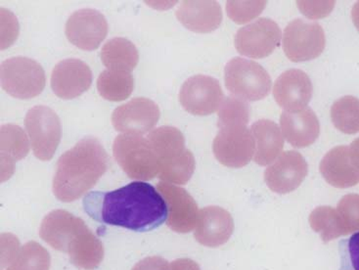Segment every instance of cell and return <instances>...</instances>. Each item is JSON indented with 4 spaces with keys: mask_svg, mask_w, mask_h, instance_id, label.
<instances>
[{
    "mask_svg": "<svg viewBox=\"0 0 359 270\" xmlns=\"http://www.w3.org/2000/svg\"><path fill=\"white\" fill-rule=\"evenodd\" d=\"M108 168L109 157L102 143L93 136L83 138L59 158L52 187L54 195L65 203L80 199Z\"/></svg>",
    "mask_w": 359,
    "mask_h": 270,
    "instance_id": "cell-2",
    "label": "cell"
},
{
    "mask_svg": "<svg viewBox=\"0 0 359 270\" xmlns=\"http://www.w3.org/2000/svg\"><path fill=\"white\" fill-rule=\"evenodd\" d=\"M250 119V107L246 101L229 96L224 99L219 111V128L231 125L247 126Z\"/></svg>",
    "mask_w": 359,
    "mask_h": 270,
    "instance_id": "cell-29",
    "label": "cell"
},
{
    "mask_svg": "<svg viewBox=\"0 0 359 270\" xmlns=\"http://www.w3.org/2000/svg\"><path fill=\"white\" fill-rule=\"evenodd\" d=\"M131 270H170L168 262L161 257H146Z\"/></svg>",
    "mask_w": 359,
    "mask_h": 270,
    "instance_id": "cell-34",
    "label": "cell"
},
{
    "mask_svg": "<svg viewBox=\"0 0 359 270\" xmlns=\"http://www.w3.org/2000/svg\"><path fill=\"white\" fill-rule=\"evenodd\" d=\"M168 205V225L175 232L187 233L194 229L198 220V205L191 195L182 187L167 182L157 185Z\"/></svg>",
    "mask_w": 359,
    "mask_h": 270,
    "instance_id": "cell-17",
    "label": "cell"
},
{
    "mask_svg": "<svg viewBox=\"0 0 359 270\" xmlns=\"http://www.w3.org/2000/svg\"><path fill=\"white\" fill-rule=\"evenodd\" d=\"M313 86L304 71L291 69L276 79L273 96L284 111H299L306 108L313 97Z\"/></svg>",
    "mask_w": 359,
    "mask_h": 270,
    "instance_id": "cell-18",
    "label": "cell"
},
{
    "mask_svg": "<svg viewBox=\"0 0 359 270\" xmlns=\"http://www.w3.org/2000/svg\"><path fill=\"white\" fill-rule=\"evenodd\" d=\"M348 155L353 165L359 170V137L348 146Z\"/></svg>",
    "mask_w": 359,
    "mask_h": 270,
    "instance_id": "cell-36",
    "label": "cell"
},
{
    "mask_svg": "<svg viewBox=\"0 0 359 270\" xmlns=\"http://www.w3.org/2000/svg\"><path fill=\"white\" fill-rule=\"evenodd\" d=\"M340 270H359V232L340 242Z\"/></svg>",
    "mask_w": 359,
    "mask_h": 270,
    "instance_id": "cell-32",
    "label": "cell"
},
{
    "mask_svg": "<svg viewBox=\"0 0 359 270\" xmlns=\"http://www.w3.org/2000/svg\"><path fill=\"white\" fill-rule=\"evenodd\" d=\"M281 36V29L273 20L259 18L237 32L234 44L241 55L262 59L276 50Z\"/></svg>",
    "mask_w": 359,
    "mask_h": 270,
    "instance_id": "cell-12",
    "label": "cell"
},
{
    "mask_svg": "<svg viewBox=\"0 0 359 270\" xmlns=\"http://www.w3.org/2000/svg\"><path fill=\"white\" fill-rule=\"evenodd\" d=\"M251 131L256 141L255 162L259 166L274 162L284 147V136L278 125L271 120H259L252 123Z\"/></svg>",
    "mask_w": 359,
    "mask_h": 270,
    "instance_id": "cell-23",
    "label": "cell"
},
{
    "mask_svg": "<svg viewBox=\"0 0 359 270\" xmlns=\"http://www.w3.org/2000/svg\"><path fill=\"white\" fill-rule=\"evenodd\" d=\"M345 235L359 230V195L348 194L341 198L337 207Z\"/></svg>",
    "mask_w": 359,
    "mask_h": 270,
    "instance_id": "cell-30",
    "label": "cell"
},
{
    "mask_svg": "<svg viewBox=\"0 0 359 270\" xmlns=\"http://www.w3.org/2000/svg\"><path fill=\"white\" fill-rule=\"evenodd\" d=\"M308 175L306 158L297 151H286L266 168L264 180L272 191L286 194L294 191Z\"/></svg>",
    "mask_w": 359,
    "mask_h": 270,
    "instance_id": "cell-15",
    "label": "cell"
},
{
    "mask_svg": "<svg viewBox=\"0 0 359 270\" xmlns=\"http://www.w3.org/2000/svg\"><path fill=\"white\" fill-rule=\"evenodd\" d=\"M148 140L159 161L158 177L175 184H185L195 170V158L185 148L182 131L173 126H160L151 131Z\"/></svg>",
    "mask_w": 359,
    "mask_h": 270,
    "instance_id": "cell-4",
    "label": "cell"
},
{
    "mask_svg": "<svg viewBox=\"0 0 359 270\" xmlns=\"http://www.w3.org/2000/svg\"><path fill=\"white\" fill-rule=\"evenodd\" d=\"M0 73L2 88L15 98L36 97L46 86L43 68L39 62L28 57H12L2 62Z\"/></svg>",
    "mask_w": 359,
    "mask_h": 270,
    "instance_id": "cell-7",
    "label": "cell"
},
{
    "mask_svg": "<svg viewBox=\"0 0 359 270\" xmlns=\"http://www.w3.org/2000/svg\"><path fill=\"white\" fill-rule=\"evenodd\" d=\"M351 17H353V24H355L356 29H358L359 32V1L353 5V11H351Z\"/></svg>",
    "mask_w": 359,
    "mask_h": 270,
    "instance_id": "cell-37",
    "label": "cell"
},
{
    "mask_svg": "<svg viewBox=\"0 0 359 270\" xmlns=\"http://www.w3.org/2000/svg\"><path fill=\"white\" fill-rule=\"evenodd\" d=\"M170 270H201L196 262L189 259H177L170 266Z\"/></svg>",
    "mask_w": 359,
    "mask_h": 270,
    "instance_id": "cell-35",
    "label": "cell"
},
{
    "mask_svg": "<svg viewBox=\"0 0 359 270\" xmlns=\"http://www.w3.org/2000/svg\"><path fill=\"white\" fill-rule=\"evenodd\" d=\"M65 34L68 41L78 48L95 50L107 36V20L97 10H78L67 21Z\"/></svg>",
    "mask_w": 359,
    "mask_h": 270,
    "instance_id": "cell-13",
    "label": "cell"
},
{
    "mask_svg": "<svg viewBox=\"0 0 359 270\" xmlns=\"http://www.w3.org/2000/svg\"><path fill=\"white\" fill-rule=\"evenodd\" d=\"M224 96L219 81L204 75L188 79L180 91V101L182 107L195 116L214 114L224 102Z\"/></svg>",
    "mask_w": 359,
    "mask_h": 270,
    "instance_id": "cell-11",
    "label": "cell"
},
{
    "mask_svg": "<svg viewBox=\"0 0 359 270\" xmlns=\"http://www.w3.org/2000/svg\"><path fill=\"white\" fill-rule=\"evenodd\" d=\"M25 126L36 157L41 161L51 160L62 136L58 115L47 106H36L27 113Z\"/></svg>",
    "mask_w": 359,
    "mask_h": 270,
    "instance_id": "cell-8",
    "label": "cell"
},
{
    "mask_svg": "<svg viewBox=\"0 0 359 270\" xmlns=\"http://www.w3.org/2000/svg\"><path fill=\"white\" fill-rule=\"evenodd\" d=\"M225 86L234 97L243 101H259L271 90V76L257 62L235 57L224 69Z\"/></svg>",
    "mask_w": 359,
    "mask_h": 270,
    "instance_id": "cell-6",
    "label": "cell"
},
{
    "mask_svg": "<svg viewBox=\"0 0 359 270\" xmlns=\"http://www.w3.org/2000/svg\"><path fill=\"white\" fill-rule=\"evenodd\" d=\"M161 116L159 106L144 97L133 99L115 109L112 123L123 135H144L157 125Z\"/></svg>",
    "mask_w": 359,
    "mask_h": 270,
    "instance_id": "cell-14",
    "label": "cell"
},
{
    "mask_svg": "<svg viewBox=\"0 0 359 270\" xmlns=\"http://www.w3.org/2000/svg\"><path fill=\"white\" fill-rule=\"evenodd\" d=\"M282 43L285 55L290 60L297 63L313 60L325 48V34L316 22L296 19L285 28Z\"/></svg>",
    "mask_w": 359,
    "mask_h": 270,
    "instance_id": "cell-9",
    "label": "cell"
},
{
    "mask_svg": "<svg viewBox=\"0 0 359 270\" xmlns=\"http://www.w3.org/2000/svg\"><path fill=\"white\" fill-rule=\"evenodd\" d=\"M113 153L123 172L133 180H150L159 175V161L153 146L141 135H118Z\"/></svg>",
    "mask_w": 359,
    "mask_h": 270,
    "instance_id": "cell-5",
    "label": "cell"
},
{
    "mask_svg": "<svg viewBox=\"0 0 359 270\" xmlns=\"http://www.w3.org/2000/svg\"><path fill=\"white\" fill-rule=\"evenodd\" d=\"M133 86V76L128 72L105 70L97 79L99 94L106 100L113 102L130 97Z\"/></svg>",
    "mask_w": 359,
    "mask_h": 270,
    "instance_id": "cell-26",
    "label": "cell"
},
{
    "mask_svg": "<svg viewBox=\"0 0 359 270\" xmlns=\"http://www.w3.org/2000/svg\"><path fill=\"white\" fill-rule=\"evenodd\" d=\"M282 135L294 148L311 146L320 133L318 116L311 108L299 111H283L280 116Z\"/></svg>",
    "mask_w": 359,
    "mask_h": 270,
    "instance_id": "cell-19",
    "label": "cell"
},
{
    "mask_svg": "<svg viewBox=\"0 0 359 270\" xmlns=\"http://www.w3.org/2000/svg\"><path fill=\"white\" fill-rule=\"evenodd\" d=\"M331 120L346 135L359 133V99L348 95L336 100L331 107Z\"/></svg>",
    "mask_w": 359,
    "mask_h": 270,
    "instance_id": "cell-27",
    "label": "cell"
},
{
    "mask_svg": "<svg viewBox=\"0 0 359 270\" xmlns=\"http://www.w3.org/2000/svg\"><path fill=\"white\" fill-rule=\"evenodd\" d=\"M266 1H227V15L236 24H246L261 15Z\"/></svg>",
    "mask_w": 359,
    "mask_h": 270,
    "instance_id": "cell-31",
    "label": "cell"
},
{
    "mask_svg": "<svg viewBox=\"0 0 359 270\" xmlns=\"http://www.w3.org/2000/svg\"><path fill=\"white\" fill-rule=\"evenodd\" d=\"M83 209L99 224L147 232L165 224L168 209L162 194L143 182L128 183L114 191L89 192Z\"/></svg>",
    "mask_w": 359,
    "mask_h": 270,
    "instance_id": "cell-1",
    "label": "cell"
},
{
    "mask_svg": "<svg viewBox=\"0 0 359 270\" xmlns=\"http://www.w3.org/2000/svg\"><path fill=\"white\" fill-rule=\"evenodd\" d=\"M320 173L327 182L337 188H348L359 183V170L351 163L348 146H337L320 163Z\"/></svg>",
    "mask_w": 359,
    "mask_h": 270,
    "instance_id": "cell-22",
    "label": "cell"
},
{
    "mask_svg": "<svg viewBox=\"0 0 359 270\" xmlns=\"http://www.w3.org/2000/svg\"><path fill=\"white\" fill-rule=\"evenodd\" d=\"M309 224L313 229L320 233L323 242L345 236L338 212L332 207L316 208L309 215Z\"/></svg>",
    "mask_w": 359,
    "mask_h": 270,
    "instance_id": "cell-28",
    "label": "cell"
},
{
    "mask_svg": "<svg viewBox=\"0 0 359 270\" xmlns=\"http://www.w3.org/2000/svg\"><path fill=\"white\" fill-rule=\"evenodd\" d=\"M195 238L200 244L219 247L229 241L234 229L233 219L227 210L219 207H207L198 215Z\"/></svg>",
    "mask_w": 359,
    "mask_h": 270,
    "instance_id": "cell-20",
    "label": "cell"
},
{
    "mask_svg": "<svg viewBox=\"0 0 359 270\" xmlns=\"http://www.w3.org/2000/svg\"><path fill=\"white\" fill-rule=\"evenodd\" d=\"M178 21L194 33L214 32L222 22V10L217 1H183L177 11Z\"/></svg>",
    "mask_w": 359,
    "mask_h": 270,
    "instance_id": "cell-21",
    "label": "cell"
},
{
    "mask_svg": "<svg viewBox=\"0 0 359 270\" xmlns=\"http://www.w3.org/2000/svg\"><path fill=\"white\" fill-rule=\"evenodd\" d=\"M100 56L107 70L128 73L137 66L140 61V53L135 44L123 38H115L106 42L101 49Z\"/></svg>",
    "mask_w": 359,
    "mask_h": 270,
    "instance_id": "cell-24",
    "label": "cell"
},
{
    "mask_svg": "<svg viewBox=\"0 0 359 270\" xmlns=\"http://www.w3.org/2000/svg\"><path fill=\"white\" fill-rule=\"evenodd\" d=\"M302 13L309 19H319L328 16L335 6V1H298Z\"/></svg>",
    "mask_w": 359,
    "mask_h": 270,
    "instance_id": "cell-33",
    "label": "cell"
},
{
    "mask_svg": "<svg viewBox=\"0 0 359 270\" xmlns=\"http://www.w3.org/2000/svg\"><path fill=\"white\" fill-rule=\"evenodd\" d=\"M212 151L217 161L225 167L242 168L254 157L256 141L247 126H222L212 143Z\"/></svg>",
    "mask_w": 359,
    "mask_h": 270,
    "instance_id": "cell-10",
    "label": "cell"
},
{
    "mask_svg": "<svg viewBox=\"0 0 359 270\" xmlns=\"http://www.w3.org/2000/svg\"><path fill=\"white\" fill-rule=\"evenodd\" d=\"M93 78L88 64L80 59H65L59 62L52 71V90L59 98H76L88 90Z\"/></svg>",
    "mask_w": 359,
    "mask_h": 270,
    "instance_id": "cell-16",
    "label": "cell"
},
{
    "mask_svg": "<svg viewBox=\"0 0 359 270\" xmlns=\"http://www.w3.org/2000/svg\"><path fill=\"white\" fill-rule=\"evenodd\" d=\"M39 235L54 249L70 254L72 262L81 269H93L102 262V244L83 220L67 210H53L47 215Z\"/></svg>",
    "mask_w": 359,
    "mask_h": 270,
    "instance_id": "cell-3",
    "label": "cell"
},
{
    "mask_svg": "<svg viewBox=\"0 0 359 270\" xmlns=\"http://www.w3.org/2000/svg\"><path fill=\"white\" fill-rule=\"evenodd\" d=\"M29 144L26 133L18 126L4 125L0 130V153L2 166L13 168L14 163L28 155Z\"/></svg>",
    "mask_w": 359,
    "mask_h": 270,
    "instance_id": "cell-25",
    "label": "cell"
}]
</instances>
